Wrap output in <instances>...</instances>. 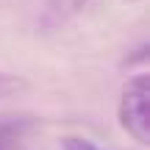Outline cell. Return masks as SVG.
Wrapping results in <instances>:
<instances>
[{
  "label": "cell",
  "mask_w": 150,
  "mask_h": 150,
  "mask_svg": "<svg viewBox=\"0 0 150 150\" xmlns=\"http://www.w3.org/2000/svg\"><path fill=\"white\" fill-rule=\"evenodd\" d=\"M117 114L125 134L139 145H147L150 142V78L145 72L134 75L122 86Z\"/></svg>",
  "instance_id": "6da1fadb"
},
{
  "label": "cell",
  "mask_w": 150,
  "mask_h": 150,
  "mask_svg": "<svg viewBox=\"0 0 150 150\" xmlns=\"http://www.w3.org/2000/svg\"><path fill=\"white\" fill-rule=\"evenodd\" d=\"M25 131H28L25 117H0V150H20Z\"/></svg>",
  "instance_id": "7a4b0ae2"
},
{
  "label": "cell",
  "mask_w": 150,
  "mask_h": 150,
  "mask_svg": "<svg viewBox=\"0 0 150 150\" xmlns=\"http://www.w3.org/2000/svg\"><path fill=\"white\" fill-rule=\"evenodd\" d=\"M89 3H92V0H50L47 11H45V20H47L50 25H59V22L75 17L81 8H86Z\"/></svg>",
  "instance_id": "3957f363"
},
{
  "label": "cell",
  "mask_w": 150,
  "mask_h": 150,
  "mask_svg": "<svg viewBox=\"0 0 150 150\" xmlns=\"http://www.w3.org/2000/svg\"><path fill=\"white\" fill-rule=\"evenodd\" d=\"M22 86H25V81H22V78H17V75H11V72H3V70H0V100H3V97L17 95Z\"/></svg>",
  "instance_id": "277c9868"
},
{
  "label": "cell",
  "mask_w": 150,
  "mask_h": 150,
  "mask_svg": "<svg viewBox=\"0 0 150 150\" xmlns=\"http://www.w3.org/2000/svg\"><path fill=\"white\" fill-rule=\"evenodd\" d=\"M64 150H100V147L92 145L89 139H81V136H67L64 139Z\"/></svg>",
  "instance_id": "5b68a950"
},
{
  "label": "cell",
  "mask_w": 150,
  "mask_h": 150,
  "mask_svg": "<svg viewBox=\"0 0 150 150\" xmlns=\"http://www.w3.org/2000/svg\"><path fill=\"white\" fill-rule=\"evenodd\" d=\"M134 3H136V0H134Z\"/></svg>",
  "instance_id": "8992f818"
}]
</instances>
